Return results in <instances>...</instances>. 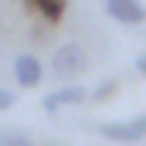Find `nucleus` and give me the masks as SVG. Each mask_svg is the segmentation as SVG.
I'll return each instance as SVG.
<instances>
[{"instance_id": "1", "label": "nucleus", "mask_w": 146, "mask_h": 146, "mask_svg": "<svg viewBox=\"0 0 146 146\" xmlns=\"http://www.w3.org/2000/svg\"><path fill=\"white\" fill-rule=\"evenodd\" d=\"M85 68H88V54L78 44H61L54 51V58H51V72L58 75V78H75V75L85 72Z\"/></svg>"}, {"instance_id": "2", "label": "nucleus", "mask_w": 146, "mask_h": 146, "mask_svg": "<svg viewBox=\"0 0 146 146\" xmlns=\"http://www.w3.org/2000/svg\"><path fill=\"white\" fill-rule=\"evenodd\" d=\"M99 133L112 139V143H136L146 139V112L143 115H133V119H115V122H102Z\"/></svg>"}, {"instance_id": "3", "label": "nucleus", "mask_w": 146, "mask_h": 146, "mask_svg": "<svg viewBox=\"0 0 146 146\" xmlns=\"http://www.w3.org/2000/svg\"><path fill=\"white\" fill-rule=\"evenodd\" d=\"M106 14L119 24H143L146 21V7L139 0H106Z\"/></svg>"}, {"instance_id": "4", "label": "nucleus", "mask_w": 146, "mask_h": 146, "mask_svg": "<svg viewBox=\"0 0 146 146\" xmlns=\"http://www.w3.org/2000/svg\"><path fill=\"white\" fill-rule=\"evenodd\" d=\"M14 75H17V85L37 88L41 78H44V68H41V61H37L34 54H21V58L14 61Z\"/></svg>"}, {"instance_id": "5", "label": "nucleus", "mask_w": 146, "mask_h": 146, "mask_svg": "<svg viewBox=\"0 0 146 146\" xmlns=\"http://www.w3.org/2000/svg\"><path fill=\"white\" fill-rule=\"evenodd\" d=\"M88 95H85V88H78V85H68V88H58V92H51V95H44V112H58L61 106H82Z\"/></svg>"}, {"instance_id": "6", "label": "nucleus", "mask_w": 146, "mask_h": 146, "mask_svg": "<svg viewBox=\"0 0 146 146\" xmlns=\"http://www.w3.org/2000/svg\"><path fill=\"white\" fill-rule=\"evenodd\" d=\"M65 3H68V0H31V7H34L41 17H48V21H61Z\"/></svg>"}, {"instance_id": "7", "label": "nucleus", "mask_w": 146, "mask_h": 146, "mask_svg": "<svg viewBox=\"0 0 146 146\" xmlns=\"http://www.w3.org/2000/svg\"><path fill=\"white\" fill-rule=\"evenodd\" d=\"M0 146H34L24 133H0Z\"/></svg>"}, {"instance_id": "8", "label": "nucleus", "mask_w": 146, "mask_h": 146, "mask_svg": "<svg viewBox=\"0 0 146 146\" xmlns=\"http://www.w3.org/2000/svg\"><path fill=\"white\" fill-rule=\"evenodd\" d=\"M14 106H17V92H10V88H3V85H0V112L14 109Z\"/></svg>"}, {"instance_id": "9", "label": "nucleus", "mask_w": 146, "mask_h": 146, "mask_svg": "<svg viewBox=\"0 0 146 146\" xmlns=\"http://www.w3.org/2000/svg\"><path fill=\"white\" fill-rule=\"evenodd\" d=\"M112 92H115V82H102V85L92 92V99H95V102H102V99H109Z\"/></svg>"}, {"instance_id": "10", "label": "nucleus", "mask_w": 146, "mask_h": 146, "mask_svg": "<svg viewBox=\"0 0 146 146\" xmlns=\"http://www.w3.org/2000/svg\"><path fill=\"white\" fill-rule=\"evenodd\" d=\"M133 65H136V72L146 78V51H143V54H136V61H133Z\"/></svg>"}]
</instances>
